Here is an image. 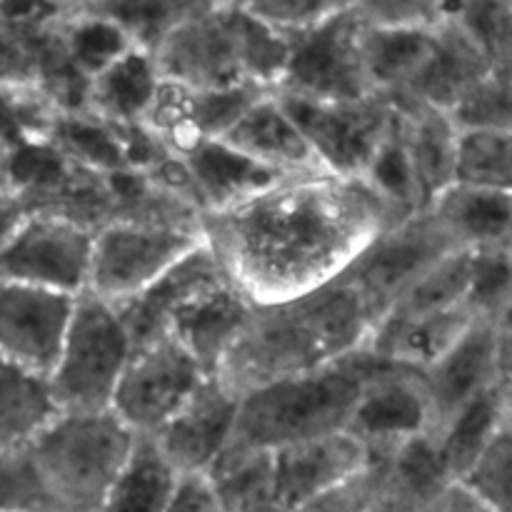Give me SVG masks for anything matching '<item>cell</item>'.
I'll list each match as a JSON object with an SVG mask.
<instances>
[{
	"mask_svg": "<svg viewBox=\"0 0 512 512\" xmlns=\"http://www.w3.org/2000/svg\"><path fill=\"white\" fill-rule=\"evenodd\" d=\"M405 215L365 178L315 170L205 213L203 238L255 305H275L333 283Z\"/></svg>",
	"mask_w": 512,
	"mask_h": 512,
	"instance_id": "obj_1",
	"label": "cell"
},
{
	"mask_svg": "<svg viewBox=\"0 0 512 512\" xmlns=\"http://www.w3.org/2000/svg\"><path fill=\"white\" fill-rule=\"evenodd\" d=\"M378 318L345 275L300 298L255 305L218 378L245 395L278 380L315 373L370 343Z\"/></svg>",
	"mask_w": 512,
	"mask_h": 512,
	"instance_id": "obj_2",
	"label": "cell"
},
{
	"mask_svg": "<svg viewBox=\"0 0 512 512\" xmlns=\"http://www.w3.org/2000/svg\"><path fill=\"white\" fill-rule=\"evenodd\" d=\"M288 35L225 0L180 25L155 60L170 83L193 90L260 85L278 90L288 65Z\"/></svg>",
	"mask_w": 512,
	"mask_h": 512,
	"instance_id": "obj_3",
	"label": "cell"
},
{
	"mask_svg": "<svg viewBox=\"0 0 512 512\" xmlns=\"http://www.w3.org/2000/svg\"><path fill=\"white\" fill-rule=\"evenodd\" d=\"M363 390L353 355L315 373L278 380L243 395L225 450L278 453L305 440L348 430Z\"/></svg>",
	"mask_w": 512,
	"mask_h": 512,
	"instance_id": "obj_4",
	"label": "cell"
},
{
	"mask_svg": "<svg viewBox=\"0 0 512 512\" xmlns=\"http://www.w3.org/2000/svg\"><path fill=\"white\" fill-rule=\"evenodd\" d=\"M138 435L113 413H60L28 448L53 512H103Z\"/></svg>",
	"mask_w": 512,
	"mask_h": 512,
	"instance_id": "obj_5",
	"label": "cell"
},
{
	"mask_svg": "<svg viewBox=\"0 0 512 512\" xmlns=\"http://www.w3.org/2000/svg\"><path fill=\"white\" fill-rule=\"evenodd\" d=\"M135 353L118 308L93 293H80L50 390L60 413H105Z\"/></svg>",
	"mask_w": 512,
	"mask_h": 512,
	"instance_id": "obj_6",
	"label": "cell"
},
{
	"mask_svg": "<svg viewBox=\"0 0 512 512\" xmlns=\"http://www.w3.org/2000/svg\"><path fill=\"white\" fill-rule=\"evenodd\" d=\"M365 23L343 8L310 28L288 35V65L275 93L308 100H363L375 95L365 70Z\"/></svg>",
	"mask_w": 512,
	"mask_h": 512,
	"instance_id": "obj_7",
	"label": "cell"
},
{
	"mask_svg": "<svg viewBox=\"0 0 512 512\" xmlns=\"http://www.w3.org/2000/svg\"><path fill=\"white\" fill-rule=\"evenodd\" d=\"M328 173L365 178L398 125L393 100L375 93L363 100H308L275 93Z\"/></svg>",
	"mask_w": 512,
	"mask_h": 512,
	"instance_id": "obj_8",
	"label": "cell"
},
{
	"mask_svg": "<svg viewBox=\"0 0 512 512\" xmlns=\"http://www.w3.org/2000/svg\"><path fill=\"white\" fill-rule=\"evenodd\" d=\"M205 243L200 230L115 220L95 235L88 293L123 305Z\"/></svg>",
	"mask_w": 512,
	"mask_h": 512,
	"instance_id": "obj_9",
	"label": "cell"
},
{
	"mask_svg": "<svg viewBox=\"0 0 512 512\" xmlns=\"http://www.w3.org/2000/svg\"><path fill=\"white\" fill-rule=\"evenodd\" d=\"M455 250H460L458 243L438 215L430 208L415 210L380 233L343 275L368 300L380 323L420 275Z\"/></svg>",
	"mask_w": 512,
	"mask_h": 512,
	"instance_id": "obj_10",
	"label": "cell"
},
{
	"mask_svg": "<svg viewBox=\"0 0 512 512\" xmlns=\"http://www.w3.org/2000/svg\"><path fill=\"white\" fill-rule=\"evenodd\" d=\"M210 378L170 333L135 348L113 398V413L135 435H155Z\"/></svg>",
	"mask_w": 512,
	"mask_h": 512,
	"instance_id": "obj_11",
	"label": "cell"
},
{
	"mask_svg": "<svg viewBox=\"0 0 512 512\" xmlns=\"http://www.w3.org/2000/svg\"><path fill=\"white\" fill-rule=\"evenodd\" d=\"M95 235V230L53 215H25L0 245V278L53 293H85Z\"/></svg>",
	"mask_w": 512,
	"mask_h": 512,
	"instance_id": "obj_12",
	"label": "cell"
},
{
	"mask_svg": "<svg viewBox=\"0 0 512 512\" xmlns=\"http://www.w3.org/2000/svg\"><path fill=\"white\" fill-rule=\"evenodd\" d=\"M353 360L363 375V390L348 433L370 455L388 453L405 440L430 433V403L420 370L378 358L368 348L358 350Z\"/></svg>",
	"mask_w": 512,
	"mask_h": 512,
	"instance_id": "obj_13",
	"label": "cell"
},
{
	"mask_svg": "<svg viewBox=\"0 0 512 512\" xmlns=\"http://www.w3.org/2000/svg\"><path fill=\"white\" fill-rule=\"evenodd\" d=\"M78 295L0 278V358L50 375L63 350Z\"/></svg>",
	"mask_w": 512,
	"mask_h": 512,
	"instance_id": "obj_14",
	"label": "cell"
},
{
	"mask_svg": "<svg viewBox=\"0 0 512 512\" xmlns=\"http://www.w3.org/2000/svg\"><path fill=\"white\" fill-rule=\"evenodd\" d=\"M240 400L228 383L210 375L193 398L153 435L180 475L210 473L233 438Z\"/></svg>",
	"mask_w": 512,
	"mask_h": 512,
	"instance_id": "obj_15",
	"label": "cell"
},
{
	"mask_svg": "<svg viewBox=\"0 0 512 512\" xmlns=\"http://www.w3.org/2000/svg\"><path fill=\"white\" fill-rule=\"evenodd\" d=\"M423 383L430 403V435H438L470 403L500 388L495 325L475 320L468 333L425 370Z\"/></svg>",
	"mask_w": 512,
	"mask_h": 512,
	"instance_id": "obj_16",
	"label": "cell"
},
{
	"mask_svg": "<svg viewBox=\"0 0 512 512\" xmlns=\"http://www.w3.org/2000/svg\"><path fill=\"white\" fill-rule=\"evenodd\" d=\"M490 73L493 70L483 50L478 48L468 28L450 13L433 28V48L408 90L388 98L450 113L458 100Z\"/></svg>",
	"mask_w": 512,
	"mask_h": 512,
	"instance_id": "obj_17",
	"label": "cell"
},
{
	"mask_svg": "<svg viewBox=\"0 0 512 512\" xmlns=\"http://www.w3.org/2000/svg\"><path fill=\"white\" fill-rule=\"evenodd\" d=\"M253 310V300L233 280H225L180 305L170 315L168 333L203 365L205 373L218 375Z\"/></svg>",
	"mask_w": 512,
	"mask_h": 512,
	"instance_id": "obj_18",
	"label": "cell"
},
{
	"mask_svg": "<svg viewBox=\"0 0 512 512\" xmlns=\"http://www.w3.org/2000/svg\"><path fill=\"white\" fill-rule=\"evenodd\" d=\"M370 463V453L348 430L305 440L273 453L275 495L285 510L343 483Z\"/></svg>",
	"mask_w": 512,
	"mask_h": 512,
	"instance_id": "obj_19",
	"label": "cell"
},
{
	"mask_svg": "<svg viewBox=\"0 0 512 512\" xmlns=\"http://www.w3.org/2000/svg\"><path fill=\"white\" fill-rule=\"evenodd\" d=\"M225 280H230L228 273L215 258L213 250L208 248V243H203L193 253L185 255L180 263H175L163 278L155 280L148 290L135 295L128 303L115 305V308H118L135 348H140V345L168 333L170 315L180 305Z\"/></svg>",
	"mask_w": 512,
	"mask_h": 512,
	"instance_id": "obj_20",
	"label": "cell"
},
{
	"mask_svg": "<svg viewBox=\"0 0 512 512\" xmlns=\"http://www.w3.org/2000/svg\"><path fill=\"white\" fill-rule=\"evenodd\" d=\"M393 105L398 110L400 138H403L425 210L450 185H455L460 128L445 110L408 103V100H393Z\"/></svg>",
	"mask_w": 512,
	"mask_h": 512,
	"instance_id": "obj_21",
	"label": "cell"
},
{
	"mask_svg": "<svg viewBox=\"0 0 512 512\" xmlns=\"http://www.w3.org/2000/svg\"><path fill=\"white\" fill-rule=\"evenodd\" d=\"M183 160L203 215L243 203L285 178L228 140H205L183 155Z\"/></svg>",
	"mask_w": 512,
	"mask_h": 512,
	"instance_id": "obj_22",
	"label": "cell"
},
{
	"mask_svg": "<svg viewBox=\"0 0 512 512\" xmlns=\"http://www.w3.org/2000/svg\"><path fill=\"white\" fill-rule=\"evenodd\" d=\"M223 140L280 175L325 170L275 93L260 98Z\"/></svg>",
	"mask_w": 512,
	"mask_h": 512,
	"instance_id": "obj_23",
	"label": "cell"
},
{
	"mask_svg": "<svg viewBox=\"0 0 512 512\" xmlns=\"http://www.w3.org/2000/svg\"><path fill=\"white\" fill-rule=\"evenodd\" d=\"M370 458L383 465V503L395 512H425L455 485L443 450L430 433Z\"/></svg>",
	"mask_w": 512,
	"mask_h": 512,
	"instance_id": "obj_24",
	"label": "cell"
},
{
	"mask_svg": "<svg viewBox=\"0 0 512 512\" xmlns=\"http://www.w3.org/2000/svg\"><path fill=\"white\" fill-rule=\"evenodd\" d=\"M475 320L478 318L468 308H455L425 318H385L380 320L365 348L378 358L425 373L468 333Z\"/></svg>",
	"mask_w": 512,
	"mask_h": 512,
	"instance_id": "obj_25",
	"label": "cell"
},
{
	"mask_svg": "<svg viewBox=\"0 0 512 512\" xmlns=\"http://www.w3.org/2000/svg\"><path fill=\"white\" fill-rule=\"evenodd\" d=\"M163 85L153 53L130 48L123 58L90 80L88 110L110 125L140 123Z\"/></svg>",
	"mask_w": 512,
	"mask_h": 512,
	"instance_id": "obj_26",
	"label": "cell"
},
{
	"mask_svg": "<svg viewBox=\"0 0 512 512\" xmlns=\"http://www.w3.org/2000/svg\"><path fill=\"white\" fill-rule=\"evenodd\" d=\"M58 415L48 375L0 358V453L28 450Z\"/></svg>",
	"mask_w": 512,
	"mask_h": 512,
	"instance_id": "obj_27",
	"label": "cell"
},
{
	"mask_svg": "<svg viewBox=\"0 0 512 512\" xmlns=\"http://www.w3.org/2000/svg\"><path fill=\"white\" fill-rule=\"evenodd\" d=\"M430 210L448 228L460 250L512 243V195L455 183Z\"/></svg>",
	"mask_w": 512,
	"mask_h": 512,
	"instance_id": "obj_28",
	"label": "cell"
},
{
	"mask_svg": "<svg viewBox=\"0 0 512 512\" xmlns=\"http://www.w3.org/2000/svg\"><path fill=\"white\" fill-rule=\"evenodd\" d=\"M180 470L165 458L153 435H138L105 500L103 512H165L180 483Z\"/></svg>",
	"mask_w": 512,
	"mask_h": 512,
	"instance_id": "obj_29",
	"label": "cell"
},
{
	"mask_svg": "<svg viewBox=\"0 0 512 512\" xmlns=\"http://www.w3.org/2000/svg\"><path fill=\"white\" fill-rule=\"evenodd\" d=\"M435 28V25H433ZM433 28H380L365 25L363 55L370 85L380 95L408 90L433 48Z\"/></svg>",
	"mask_w": 512,
	"mask_h": 512,
	"instance_id": "obj_30",
	"label": "cell"
},
{
	"mask_svg": "<svg viewBox=\"0 0 512 512\" xmlns=\"http://www.w3.org/2000/svg\"><path fill=\"white\" fill-rule=\"evenodd\" d=\"M213 3L215 0H93L83 10L113 20L135 48L155 55L180 25Z\"/></svg>",
	"mask_w": 512,
	"mask_h": 512,
	"instance_id": "obj_31",
	"label": "cell"
},
{
	"mask_svg": "<svg viewBox=\"0 0 512 512\" xmlns=\"http://www.w3.org/2000/svg\"><path fill=\"white\" fill-rule=\"evenodd\" d=\"M505 415H508V405H505L503 390L495 388L475 403H470L463 413L455 415L445 425L443 433L433 435L443 450V458L455 483H460L470 473V468L478 463L480 455L488 450V445L493 443L500 425H503Z\"/></svg>",
	"mask_w": 512,
	"mask_h": 512,
	"instance_id": "obj_32",
	"label": "cell"
},
{
	"mask_svg": "<svg viewBox=\"0 0 512 512\" xmlns=\"http://www.w3.org/2000/svg\"><path fill=\"white\" fill-rule=\"evenodd\" d=\"M60 110L35 80L0 83V150L10 155L50 140Z\"/></svg>",
	"mask_w": 512,
	"mask_h": 512,
	"instance_id": "obj_33",
	"label": "cell"
},
{
	"mask_svg": "<svg viewBox=\"0 0 512 512\" xmlns=\"http://www.w3.org/2000/svg\"><path fill=\"white\" fill-rule=\"evenodd\" d=\"M468 288L470 250H455L448 258L440 260L438 265H433L428 273L420 275V278L400 295L398 303L385 313V318H425V315H438L455 308H465Z\"/></svg>",
	"mask_w": 512,
	"mask_h": 512,
	"instance_id": "obj_34",
	"label": "cell"
},
{
	"mask_svg": "<svg viewBox=\"0 0 512 512\" xmlns=\"http://www.w3.org/2000/svg\"><path fill=\"white\" fill-rule=\"evenodd\" d=\"M50 143L83 168L95 170V173H115L125 170L123 143L115 125L105 123L90 110L83 113H60L50 133Z\"/></svg>",
	"mask_w": 512,
	"mask_h": 512,
	"instance_id": "obj_35",
	"label": "cell"
},
{
	"mask_svg": "<svg viewBox=\"0 0 512 512\" xmlns=\"http://www.w3.org/2000/svg\"><path fill=\"white\" fill-rule=\"evenodd\" d=\"M455 183L512 195V130H460Z\"/></svg>",
	"mask_w": 512,
	"mask_h": 512,
	"instance_id": "obj_36",
	"label": "cell"
},
{
	"mask_svg": "<svg viewBox=\"0 0 512 512\" xmlns=\"http://www.w3.org/2000/svg\"><path fill=\"white\" fill-rule=\"evenodd\" d=\"M63 43L75 68L88 80H93L115 60L123 58L130 48H135L120 25L103 15L85 13V10L65 15Z\"/></svg>",
	"mask_w": 512,
	"mask_h": 512,
	"instance_id": "obj_37",
	"label": "cell"
},
{
	"mask_svg": "<svg viewBox=\"0 0 512 512\" xmlns=\"http://www.w3.org/2000/svg\"><path fill=\"white\" fill-rule=\"evenodd\" d=\"M453 15L473 35L490 70L512 80V0H458Z\"/></svg>",
	"mask_w": 512,
	"mask_h": 512,
	"instance_id": "obj_38",
	"label": "cell"
},
{
	"mask_svg": "<svg viewBox=\"0 0 512 512\" xmlns=\"http://www.w3.org/2000/svg\"><path fill=\"white\" fill-rule=\"evenodd\" d=\"M512 300V243L470 250V288L465 308L495 323Z\"/></svg>",
	"mask_w": 512,
	"mask_h": 512,
	"instance_id": "obj_39",
	"label": "cell"
},
{
	"mask_svg": "<svg viewBox=\"0 0 512 512\" xmlns=\"http://www.w3.org/2000/svg\"><path fill=\"white\" fill-rule=\"evenodd\" d=\"M190 90V125L198 138V145L205 140H223L243 115L275 90L260 85H233V88L215 90Z\"/></svg>",
	"mask_w": 512,
	"mask_h": 512,
	"instance_id": "obj_40",
	"label": "cell"
},
{
	"mask_svg": "<svg viewBox=\"0 0 512 512\" xmlns=\"http://www.w3.org/2000/svg\"><path fill=\"white\" fill-rule=\"evenodd\" d=\"M490 512H512V413L508 410L493 443L460 480Z\"/></svg>",
	"mask_w": 512,
	"mask_h": 512,
	"instance_id": "obj_41",
	"label": "cell"
},
{
	"mask_svg": "<svg viewBox=\"0 0 512 512\" xmlns=\"http://www.w3.org/2000/svg\"><path fill=\"white\" fill-rule=\"evenodd\" d=\"M450 118L460 130H512V80L490 73L458 100Z\"/></svg>",
	"mask_w": 512,
	"mask_h": 512,
	"instance_id": "obj_42",
	"label": "cell"
},
{
	"mask_svg": "<svg viewBox=\"0 0 512 512\" xmlns=\"http://www.w3.org/2000/svg\"><path fill=\"white\" fill-rule=\"evenodd\" d=\"M365 180H368L385 200H390L395 208L403 210V213L410 215L415 213V210H423L418 183H415L413 168H410L408 153H405L403 138H400V118L393 135L385 140L378 158L373 160L370 170L365 173Z\"/></svg>",
	"mask_w": 512,
	"mask_h": 512,
	"instance_id": "obj_43",
	"label": "cell"
},
{
	"mask_svg": "<svg viewBox=\"0 0 512 512\" xmlns=\"http://www.w3.org/2000/svg\"><path fill=\"white\" fill-rule=\"evenodd\" d=\"M380 505H383V465L378 458H370L363 470L288 512H378Z\"/></svg>",
	"mask_w": 512,
	"mask_h": 512,
	"instance_id": "obj_44",
	"label": "cell"
},
{
	"mask_svg": "<svg viewBox=\"0 0 512 512\" xmlns=\"http://www.w3.org/2000/svg\"><path fill=\"white\" fill-rule=\"evenodd\" d=\"M225 3L235 5L283 35L298 33L338 10L350 8V0H225Z\"/></svg>",
	"mask_w": 512,
	"mask_h": 512,
	"instance_id": "obj_45",
	"label": "cell"
},
{
	"mask_svg": "<svg viewBox=\"0 0 512 512\" xmlns=\"http://www.w3.org/2000/svg\"><path fill=\"white\" fill-rule=\"evenodd\" d=\"M0 512H53L28 450L0 453Z\"/></svg>",
	"mask_w": 512,
	"mask_h": 512,
	"instance_id": "obj_46",
	"label": "cell"
},
{
	"mask_svg": "<svg viewBox=\"0 0 512 512\" xmlns=\"http://www.w3.org/2000/svg\"><path fill=\"white\" fill-rule=\"evenodd\" d=\"M365 25L380 28H433L450 15V0H350Z\"/></svg>",
	"mask_w": 512,
	"mask_h": 512,
	"instance_id": "obj_47",
	"label": "cell"
},
{
	"mask_svg": "<svg viewBox=\"0 0 512 512\" xmlns=\"http://www.w3.org/2000/svg\"><path fill=\"white\" fill-rule=\"evenodd\" d=\"M165 512H228L218 488L205 473L183 475Z\"/></svg>",
	"mask_w": 512,
	"mask_h": 512,
	"instance_id": "obj_48",
	"label": "cell"
},
{
	"mask_svg": "<svg viewBox=\"0 0 512 512\" xmlns=\"http://www.w3.org/2000/svg\"><path fill=\"white\" fill-rule=\"evenodd\" d=\"M35 80L33 63L18 35L0 20V83Z\"/></svg>",
	"mask_w": 512,
	"mask_h": 512,
	"instance_id": "obj_49",
	"label": "cell"
},
{
	"mask_svg": "<svg viewBox=\"0 0 512 512\" xmlns=\"http://www.w3.org/2000/svg\"><path fill=\"white\" fill-rule=\"evenodd\" d=\"M425 512H490V510L485 508V505L480 503L468 488L455 483L448 493L440 495V498L435 500V503Z\"/></svg>",
	"mask_w": 512,
	"mask_h": 512,
	"instance_id": "obj_50",
	"label": "cell"
},
{
	"mask_svg": "<svg viewBox=\"0 0 512 512\" xmlns=\"http://www.w3.org/2000/svg\"><path fill=\"white\" fill-rule=\"evenodd\" d=\"M25 208L20 203L18 195L8 188L5 183H0V245L13 235V230L23 223Z\"/></svg>",
	"mask_w": 512,
	"mask_h": 512,
	"instance_id": "obj_51",
	"label": "cell"
},
{
	"mask_svg": "<svg viewBox=\"0 0 512 512\" xmlns=\"http://www.w3.org/2000/svg\"><path fill=\"white\" fill-rule=\"evenodd\" d=\"M498 385L500 390L512 385V333L503 330H498Z\"/></svg>",
	"mask_w": 512,
	"mask_h": 512,
	"instance_id": "obj_52",
	"label": "cell"
},
{
	"mask_svg": "<svg viewBox=\"0 0 512 512\" xmlns=\"http://www.w3.org/2000/svg\"><path fill=\"white\" fill-rule=\"evenodd\" d=\"M493 325L498 330H503V333H512V300H510L508 305H505L503 313H500L498 318H495Z\"/></svg>",
	"mask_w": 512,
	"mask_h": 512,
	"instance_id": "obj_53",
	"label": "cell"
},
{
	"mask_svg": "<svg viewBox=\"0 0 512 512\" xmlns=\"http://www.w3.org/2000/svg\"><path fill=\"white\" fill-rule=\"evenodd\" d=\"M58 8H63L65 13H75V10H83L85 5L93 3V0H53Z\"/></svg>",
	"mask_w": 512,
	"mask_h": 512,
	"instance_id": "obj_54",
	"label": "cell"
},
{
	"mask_svg": "<svg viewBox=\"0 0 512 512\" xmlns=\"http://www.w3.org/2000/svg\"><path fill=\"white\" fill-rule=\"evenodd\" d=\"M5 170H8V153H3V150H0V183H5Z\"/></svg>",
	"mask_w": 512,
	"mask_h": 512,
	"instance_id": "obj_55",
	"label": "cell"
},
{
	"mask_svg": "<svg viewBox=\"0 0 512 512\" xmlns=\"http://www.w3.org/2000/svg\"><path fill=\"white\" fill-rule=\"evenodd\" d=\"M503 398H505V405H508V410L512 413V385H510V388L503 390Z\"/></svg>",
	"mask_w": 512,
	"mask_h": 512,
	"instance_id": "obj_56",
	"label": "cell"
},
{
	"mask_svg": "<svg viewBox=\"0 0 512 512\" xmlns=\"http://www.w3.org/2000/svg\"><path fill=\"white\" fill-rule=\"evenodd\" d=\"M378 512H395V510H390V508H388V505H385V503H383V505H380V510H378Z\"/></svg>",
	"mask_w": 512,
	"mask_h": 512,
	"instance_id": "obj_57",
	"label": "cell"
},
{
	"mask_svg": "<svg viewBox=\"0 0 512 512\" xmlns=\"http://www.w3.org/2000/svg\"><path fill=\"white\" fill-rule=\"evenodd\" d=\"M455 5H458V0H450V13H453V10H455Z\"/></svg>",
	"mask_w": 512,
	"mask_h": 512,
	"instance_id": "obj_58",
	"label": "cell"
},
{
	"mask_svg": "<svg viewBox=\"0 0 512 512\" xmlns=\"http://www.w3.org/2000/svg\"><path fill=\"white\" fill-rule=\"evenodd\" d=\"M0 3H5V0H0Z\"/></svg>",
	"mask_w": 512,
	"mask_h": 512,
	"instance_id": "obj_59",
	"label": "cell"
}]
</instances>
